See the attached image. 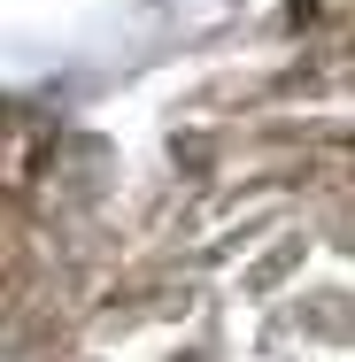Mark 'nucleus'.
Masks as SVG:
<instances>
[]
</instances>
